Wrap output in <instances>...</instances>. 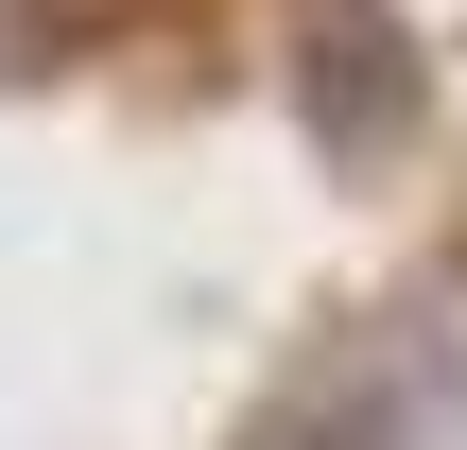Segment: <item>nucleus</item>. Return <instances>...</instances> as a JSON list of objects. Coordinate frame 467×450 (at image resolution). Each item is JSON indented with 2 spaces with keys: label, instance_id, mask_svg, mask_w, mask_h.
Returning a JSON list of instances; mask_svg holds the SVG:
<instances>
[{
  "label": "nucleus",
  "instance_id": "f03ea898",
  "mask_svg": "<svg viewBox=\"0 0 467 450\" xmlns=\"http://www.w3.org/2000/svg\"><path fill=\"white\" fill-rule=\"evenodd\" d=\"M243 450H399V382H295Z\"/></svg>",
  "mask_w": 467,
  "mask_h": 450
},
{
  "label": "nucleus",
  "instance_id": "f257e3e1",
  "mask_svg": "<svg viewBox=\"0 0 467 450\" xmlns=\"http://www.w3.org/2000/svg\"><path fill=\"white\" fill-rule=\"evenodd\" d=\"M295 121H312L329 173H381L433 121V69L399 35V0H295Z\"/></svg>",
  "mask_w": 467,
  "mask_h": 450
}]
</instances>
